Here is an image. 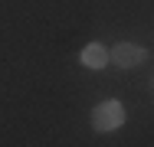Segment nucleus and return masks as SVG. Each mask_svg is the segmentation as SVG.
I'll return each instance as SVG.
<instances>
[{"label": "nucleus", "mask_w": 154, "mask_h": 147, "mask_svg": "<svg viewBox=\"0 0 154 147\" xmlns=\"http://www.w3.org/2000/svg\"><path fill=\"white\" fill-rule=\"evenodd\" d=\"M125 124V105L118 98H105L92 108V128L98 134H112Z\"/></svg>", "instance_id": "obj_1"}, {"label": "nucleus", "mask_w": 154, "mask_h": 147, "mask_svg": "<svg viewBox=\"0 0 154 147\" xmlns=\"http://www.w3.org/2000/svg\"><path fill=\"white\" fill-rule=\"evenodd\" d=\"M144 59H148V49L138 46V43H118L115 49H108V62H115V65H122V69H134V65H141Z\"/></svg>", "instance_id": "obj_2"}, {"label": "nucleus", "mask_w": 154, "mask_h": 147, "mask_svg": "<svg viewBox=\"0 0 154 147\" xmlns=\"http://www.w3.org/2000/svg\"><path fill=\"white\" fill-rule=\"evenodd\" d=\"M79 59H82L85 69H105V62H108V49H105L102 43H89V46L79 52Z\"/></svg>", "instance_id": "obj_3"}]
</instances>
